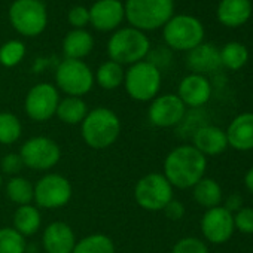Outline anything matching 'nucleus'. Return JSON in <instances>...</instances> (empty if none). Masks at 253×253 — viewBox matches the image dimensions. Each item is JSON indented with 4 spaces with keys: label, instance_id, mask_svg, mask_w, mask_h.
I'll list each match as a JSON object with an SVG mask.
<instances>
[{
    "label": "nucleus",
    "instance_id": "9d476101",
    "mask_svg": "<svg viewBox=\"0 0 253 253\" xmlns=\"http://www.w3.org/2000/svg\"><path fill=\"white\" fill-rule=\"evenodd\" d=\"M23 164L36 171H46L55 167L61 160L58 143L49 137L38 136L29 139L20 149Z\"/></svg>",
    "mask_w": 253,
    "mask_h": 253
},
{
    "label": "nucleus",
    "instance_id": "1a4fd4ad",
    "mask_svg": "<svg viewBox=\"0 0 253 253\" xmlns=\"http://www.w3.org/2000/svg\"><path fill=\"white\" fill-rule=\"evenodd\" d=\"M173 198V186L163 173L145 174L136 183L134 200L148 211H163Z\"/></svg>",
    "mask_w": 253,
    "mask_h": 253
},
{
    "label": "nucleus",
    "instance_id": "39448f33",
    "mask_svg": "<svg viewBox=\"0 0 253 253\" xmlns=\"http://www.w3.org/2000/svg\"><path fill=\"white\" fill-rule=\"evenodd\" d=\"M163 84L161 70L151 61H139L125 72L124 86L125 91L136 101H152Z\"/></svg>",
    "mask_w": 253,
    "mask_h": 253
},
{
    "label": "nucleus",
    "instance_id": "72a5a7b5",
    "mask_svg": "<svg viewBox=\"0 0 253 253\" xmlns=\"http://www.w3.org/2000/svg\"><path fill=\"white\" fill-rule=\"evenodd\" d=\"M235 231L241 234H253V207H241L234 213Z\"/></svg>",
    "mask_w": 253,
    "mask_h": 253
},
{
    "label": "nucleus",
    "instance_id": "aec40b11",
    "mask_svg": "<svg viewBox=\"0 0 253 253\" xmlns=\"http://www.w3.org/2000/svg\"><path fill=\"white\" fill-rule=\"evenodd\" d=\"M186 66L192 73L203 76L216 72L219 67H222L219 48H216L211 43H200L198 46L188 52Z\"/></svg>",
    "mask_w": 253,
    "mask_h": 253
},
{
    "label": "nucleus",
    "instance_id": "473e14b6",
    "mask_svg": "<svg viewBox=\"0 0 253 253\" xmlns=\"http://www.w3.org/2000/svg\"><path fill=\"white\" fill-rule=\"evenodd\" d=\"M171 253H209V247L198 237H183L173 246Z\"/></svg>",
    "mask_w": 253,
    "mask_h": 253
},
{
    "label": "nucleus",
    "instance_id": "423d86ee",
    "mask_svg": "<svg viewBox=\"0 0 253 253\" xmlns=\"http://www.w3.org/2000/svg\"><path fill=\"white\" fill-rule=\"evenodd\" d=\"M163 38L169 48L189 52L204 42V26L194 15H173L163 27Z\"/></svg>",
    "mask_w": 253,
    "mask_h": 253
},
{
    "label": "nucleus",
    "instance_id": "6e6552de",
    "mask_svg": "<svg viewBox=\"0 0 253 253\" xmlns=\"http://www.w3.org/2000/svg\"><path fill=\"white\" fill-rule=\"evenodd\" d=\"M94 73L82 60L61 61L55 70L57 89H61L67 97H82L94 86Z\"/></svg>",
    "mask_w": 253,
    "mask_h": 253
},
{
    "label": "nucleus",
    "instance_id": "c9c22d12",
    "mask_svg": "<svg viewBox=\"0 0 253 253\" xmlns=\"http://www.w3.org/2000/svg\"><path fill=\"white\" fill-rule=\"evenodd\" d=\"M23 167H24L23 160H21L20 154H15V152L6 154L2 158V161H0V169H2V171L6 174H11V176L18 174L23 170Z\"/></svg>",
    "mask_w": 253,
    "mask_h": 253
},
{
    "label": "nucleus",
    "instance_id": "4c0bfd02",
    "mask_svg": "<svg viewBox=\"0 0 253 253\" xmlns=\"http://www.w3.org/2000/svg\"><path fill=\"white\" fill-rule=\"evenodd\" d=\"M223 207H225L228 211H231V213L234 214V213L238 211L241 207H244V206H243V197H241L240 194H231V195H228V197L225 198V201H223Z\"/></svg>",
    "mask_w": 253,
    "mask_h": 253
},
{
    "label": "nucleus",
    "instance_id": "4468645a",
    "mask_svg": "<svg viewBox=\"0 0 253 253\" xmlns=\"http://www.w3.org/2000/svg\"><path fill=\"white\" fill-rule=\"evenodd\" d=\"M201 232L211 244H223L229 241L235 232L234 214L223 206L206 210L201 219Z\"/></svg>",
    "mask_w": 253,
    "mask_h": 253
},
{
    "label": "nucleus",
    "instance_id": "7c9ffc66",
    "mask_svg": "<svg viewBox=\"0 0 253 253\" xmlns=\"http://www.w3.org/2000/svg\"><path fill=\"white\" fill-rule=\"evenodd\" d=\"M26 52H27L26 45L21 41L17 39L8 41L0 46V64L8 69L15 67L24 60Z\"/></svg>",
    "mask_w": 253,
    "mask_h": 253
},
{
    "label": "nucleus",
    "instance_id": "2eb2a0df",
    "mask_svg": "<svg viewBox=\"0 0 253 253\" xmlns=\"http://www.w3.org/2000/svg\"><path fill=\"white\" fill-rule=\"evenodd\" d=\"M89 11V24L97 32H115L125 20V9L121 0H97Z\"/></svg>",
    "mask_w": 253,
    "mask_h": 253
},
{
    "label": "nucleus",
    "instance_id": "c756f323",
    "mask_svg": "<svg viewBox=\"0 0 253 253\" xmlns=\"http://www.w3.org/2000/svg\"><path fill=\"white\" fill-rule=\"evenodd\" d=\"M23 134V125L17 115L11 112H0V143L14 145Z\"/></svg>",
    "mask_w": 253,
    "mask_h": 253
},
{
    "label": "nucleus",
    "instance_id": "f03ea898",
    "mask_svg": "<svg viewBox=\"0 0 253 253\" xmlns=\"http://www.w3.org/2000/svg\"><path fill=\"white\" fill-rule=\"evenodd\" d=\"M121 119L109 107H95L88 112L81 124V134L91 149H107L121 136Z\"/></svg>",
    "mask_w": 253,
    "mask_h": 253
},
{
    "label": "nucleus",
    "instance_id": "bb28decb",
    "mask_svg": "<svg viewBox=\"0 0 253 253\" xmlns=\"http://www.w3.org/2000/svg\"><path fill=\"white\" fill-rule=\"evenodd\" d=\"M220 64L228 70H241L249 61V49L240 42H228L220 49Z\"/></svg>",
    "mask_w": 253,
    "mask_h": 253
},
{
    "label": "nucleus",
    "instance_id": "f257e3e1",
    "mask_svg": "<svg viewBox=\"0 0 253 253\" xmlns=\"http://www.w3.org/2000/svg\"><path fill=\"white\" fill-rule=\"evenodd\" d=\"M163 169L173 188L192 189L206 176L207 158L192 145H180L169 152Z\"/></svg>",
    "mask_w": 253,
    "mask_h": 253
},
{
    "label": "nucleus",
    "instance_id": "58836bf2",
    "mask_svg": "<svg viewBox=\"0 0 253 253\" xmlns=\"http://www.w3.org/2000/svg\"><path fill=\"white\" fill-rule=\"evenodd\" d=\"M244 186L253 195V167H250L247 173L244 174Z\"/></svg>",
    "mask_w": 253,
    "mask_h": 253
},
{
    "label": "nucleus",
    "instance_id": "9b49d317",
    "mask_svg": "<svg viewBox=\"0 0 253 253\" xmlns=\"http://www.w3.org/2000/svg\"><path fill=\"white\" fill-rule=\"evenodd\" d=\"M73 188L67 177L58 173L45 174L35 185V200L42 209H61L72 200Z\"/></svg>",
    "mask_w": 253,
    "mask_h": 253
},
{
    "label": "nucleus",
    "instance_id": "dca6fc26",
    "mask_svg": "<svg viewBox=\"0 0 253 253\" xmlns=\"http://www.w3.org/2000/svg\"><path fill=\"white\" fill-rule=\"evenodd\" d=\"M211 91V84L206 76L191 73L180 81L177 86V97L186 107L200 109L210 101Z\"/></svg>",
    "mask_w": 253,
    "mask_h": 253
},
{
    "label": "nucleus",
    "instance_id": "0eeeda50",
    "mask_svg": "<svg viewBox=\"0 0 253 253\" xmlns=\"http://www.w3.org/2000/svg\"><path fill=\"white\" fill-rule=\"evenodd\" d=\"M8 17L11 26L26 38L42 35L48 26V11L42 0H15Z\"/></svg>",
    "mask_w": 253,
    "mask_h": 253
},
{
    "label": "nucleus",
    "instance_id": "412c9836",
    "mask_svg": "<svg viewBox=\"0 0 253 253\" xmlns=\"http://www.w3.org/2000/svg\"><path fill=\"white\" fill-rule=\"evenodd\" d=\"M253 14V6L250 0H220L216 17L217 21L225 27H240L246 24Z\"/></svg>",
    "mask_w": 253,
    "mask_h": 253
},
{
    "label": "nucleus",
    "instance_id": "f3484780",
    "mask_svg": "<svg viewBox=\"0 0 253 253\" xmlns=\"http://www.w3.org/2000/svg\"><path fill=\"white\" fill-rule=\"evenodd\" d=\"M192 146L207 157H217L223 154L228 146L225 130L216 125H201L192 133Z\"/></svg>",
    "mask_w": 253,
    "mask_h": 253
},
{
    "label": "nucleus",
    "instance_id": "b1692460",
    "mask_svg": "<svg viewBox=\"0 0 253 253\" xmlns=\"http://www.w3.org/2000/svg\"><path fill=\"white\" fill-rule=\"evenodd\" d=\"M88 106L81 97H64L60 100L55 115L67 125H79L88 115Z\"/></svg>",
    "mask_w": 253,
    "mask_h": 253
},
{
    "label": "nucleus",
    "instance_id": "a878e982",
    "mask_svg": "<svg viewBox=\"0 0 253 253\" xmlns=\"http://www.w3.org/2000/svg\"><path fill=\"white\" fill-rule=\"evenodd\" d=\"M124 78H125L124 66L112 60H107L103 64H100V67L97 69V73L94 75V79L97 81L98 86L107 91L119 88L124 84Z\"/></svg>",
    "mask_w": 253,
    "mask_h": 253
},
{
    "label": "nucleus",
    "instance_id": "6ab92c4d",
    "mask_svg": "<svg viewBox=\"0 0 253 253\" xmlns=\"http://www.w3.org/2000/svg\"><path fill=\"white\" fill-rule=\"evenodd\" d=\"M42 244L46 253H72L76 246V235L69 223L57 220L45 228Z\"/></svg>",
    "mask_w": 253,
    "mask_h": 253
},
{
    "label": "nucleus",
    "instance_id": "c85d7f7f",
    "mask_svg": "<svg viewBox=\"0 0 253 253\" xmlns=\"http://www.w3.org/2000/svg\"><path fill=\"white\" fill-rule=\"evenodd\" d=\"M72 253H115V244L106 234H91L76 241Z\"/></svg>",
    "mask_w": 253,
    "mask_h": 253
},
{
    "label": "nucleus",
    "instance_id": "7ed1b4c3",
    "mask_svg": "<svg viewBox=\"0 0 253 253\" xmlns=\"http://www.w3.org/2000/svg\"><path fill=\"white\" fill-rule=\"evenodd\" d=\"M124 9L130 26L145 33L167 24L174 15V0H125Z\"/></svg>",
    "mask_w": 253,
    "mask_h": 253
},
{
    "label": "nucleus",
    "instance_id": "2f4dec72",
    "mask_svg": "<svg viewBox=\"0 0 253 253\" xmlns=\"http://www.w3.org/2000/svg\"><path fill=\"white\" fill-rule=\"evenodd\" d=\"M26 240L14 228H0V253H24Z\"/></svg>",
    "mask_w": 253,
    "mask_h": 253
},
{
    "label": "nucleus",
    "instance_id": "ea45409f",
    "mask_svg": "<svg viewBox=\"0 0 253 253\" xmlns=\"http://www.w3.org/2000/svg\"><path fill=\"white\" fill-rule=\"evenodd\" d=\"M0 186H2V176H0Z\"/></svg>",
    "mask_w": 253,
    "mask_h": 253
},
{
    "label": "nucleus",
    "instance_id": "393cba45",
    "mask_svg": "<svg viewBox=\"0 0 253 253\" xmlns=\"http://www.w3.org/2000/svg\"><path fill=\"white\" fill-rule=\"evenodd\" d=\"M42 223V216L38 207L27 204L20 206L14 213V229L18 231L23 237H29L38 232Z\"/></svg>",
    "mask_w": 253,
    "mask_h": 253
},
{
    "label": "nucleus",
    "instance_id": "4be33fe9",
    "mask_svg": "<svg viewBox=\"0 0 253 253\" xmlns=\"http://www.w3.org/2000/svg\"><path fill=\"white\" fill-rule=\"evenodd\" d=\"M94 48V38L85 29H73L63 39V52L69 60H84Z\"/></svg>",
    "mask_w": 253,
    "mask_h": 253
},
{
    "label": "nucleus",
    "instance_id": "a211bd4d",
    "mask_svg": "<svg viewBox=\"0 0 253 253\" xmlns=\"http://www.w3.org/2000/svg\"><path fill=\"white\" fill-rule=\"evenodd\" d=\"M228 146L238 152L253 151V112L237 115L225 130Z\"/></svg>",
    "mask_w": 253,
    "mask_h": 253
},
{
    "label": "nucleus",
    "instance_id": "ddd939ff",
    "mask_svg": "<svg viewBox=\"0 0 253 253\" xmlns=\"http://www.w3.org/2000/svg\"><path fill=\"white\" fill-rule=\"evenodd\" d=\"M186 116V106L177 94L157 95L148 109V119L158 128H171L182 124Z\"/></svg>",
    "mask_w": 253,
    "mask_h": 253
},
{
    "label": "nucleus",
    "instance_id": "f8f14e48",
    "mask_svg": "<svg viewBox=\"0 0 253 253\" xmlns=\"http://www.w3.org/2000/svg\"><path fill=\"white\" fill-rule=\"evenodd\" d=\"M58 103H60V94L57 86L48 82H41L32 86L30 91L27 92L24 109L32 121L46 122L55 115Z\"/></svg>",
    "mask_w": 253,
    "mask_h": 253
},
{
    "label": "nucleus",
    "instance_id": "20e7f679",
    "mask_svg": "<svg viewBox=\"0 0 253 253\" xmlns=\"http://www.w3.org/2000/svg\"><path fill=\"white\" fill-rule=\"evenodd\" d=\"M151 51V41L146 33L133 29L124 27L113 32L107 42L109 60L121 66H133L143 61Z\"/></svg>",
    "mask_w": 253,
    "mask_h": 253
},
{
    "label": "nucleus",
    "instance_id": "f704fd0d",
    "mask_svg": "<svg viewBox=\"0 0 253 253\" xmlns=\"http://www.w3.org/2000/svg\"><path fill=\"white\" fill-rule=\"evenodd\" d=\"M67 21L73 29H85L89 24V11L85 6L76 5L70 8L67 14Z\"/></svg>",
    "mask_w": 253,
    "mask_h": 253
},
{
    "label": "nucleus",
    "instance_id": "5701e85b",
    "mask_svg": "<svg viewBox=\"0 0 253 253\" xmlns=\"http://www.w3.org/2000/svg\"><path fill=\"white\" fill-rule=\"evenodd\" d=\"M192 197L198 206L209 210V209L222 206L223 192H222V186L219 185L217 180L204 176L197 185H194Z\"/></svg>",
    "mask_w": 253,
    "mask_h": 253
},
{
    "label": "nucleus",
    "instance_id": "e433bc0d",
    "mask_svg": "<svg viewBox=\"0 0 253 253\" xmlns=\"http://www.w3.org/2000/svg\"><path fill=\"white\" fill-rule=\"evenodd\" d=\"M164 214H166V217H169L170 220H180L183 216H185V206H183V203L182 201H179V200H171L166 207H164Z\"/></svg>",
    "mask_w": 253,
    "mask_h": 253
},
{
    "label": "nucleus",
    "instance_id": "cd10ccee",
    "mask_svg": "<svg viewBox=\"0 0 253 253\" xmlns=\"http://www.w3.org/2000/svg\"><path fill=\"white\" fill-rule=\"evenodd\" d=\"M6 195L18 207L27 206L35 200V186L26 177L14 176L6 185Z\"/></svg>",
    "mask_w": 253,
    "mask_h": 253
}]
</instances>
